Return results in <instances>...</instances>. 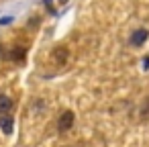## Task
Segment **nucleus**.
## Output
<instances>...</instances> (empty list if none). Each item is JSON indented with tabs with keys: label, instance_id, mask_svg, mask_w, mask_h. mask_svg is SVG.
<instances>
[{
	"label": "nucleus",
	"instance_id": "f03ea898",
	"mask_svg": "<svg viewBox=\"0 0 149 147\" xmlns=\"http://www.w3.org/2000/svg\"><path fill=\"white\" fill-rule=\"evenodd\" d=\"M147 39H149V31H147V29H137V31H133V35H131V45L141 47Z\"/></svg>",
	"mask_w": 149,
	"mask_h": 147
},
{
	"label": "nucleus",
	"instance_id": "f257e3e1",
	"mask_svg": "<svg viewBox=\"0 0 149 147\" xmlns=\"http://www.w3.org/2000/svg\"><path fill=\"white\" fill-rule=\"evenodd\" d=\"M74 121H76V114L72 110H63L59 114V121H57V131L59 133H68L74 127Z\"/></svg>",
	"mask_w": 149,
	"mask_h": 147
},
{
	"label": "nucleus",
	"instance_id": "39448f33",
	"mask_svg": "<svg viewBox=\"0 0 149 147\" xmlns=\"http://www.w3.org/2000/svg\"><path fill=\"white\" fill-rule=\"evenodd\" d=\"M25 55H27L25 47H15V51H13L8 57H10V59H15V61H23V59H25Z\"/></svg>",
	"mask_w": 149,
	"mask_h": 147
},
{
	"label": "nucleus",
	"instance_id": "7ed1b4c3",
	"mask_svg": "<svg viewBox=\"0 0 149 147\" xmlns=\"http://www.w3.org/2000/svg\"><path fill=\"white\" fill-rule=\"evenodd\" d=\"M0 127H2V131H4L6 135H10V133H13V127H15L13 116H10V114H0Z\"/></svg>",
	"mask_w": 149,
	"mask_h": 147
},
{
	"label": "nucleus",
	"instance_id": "0eeeda50",
	"mask_svg": "<svg viewBox=\"0 0 149 147\" xmlns=\"http://www.w3.org/2000/svg\"><path fill=\"white\" fill-rule=\"evenodd\" d=\"M65 2H68V0H59V4H65Z\"/></svg>",
	"mask_w": 149,
	"mask_h": 147
},
{
	"label": "nucleus",
	"instance_id": "20e7f679",
	"mask_svg": "<svg viewBox=\"0 0 149 147\" xmlns=\"http://www.w3.org/2000/svg\"><path fill=\"white\" fill-rule=\"evenodd\" d=\"M10 110H13V100L6 94H2L0 96V114H8Z\"/></svg>",
	"mask_w": 149,
	"mask_h": 147
},
{
	"label": "nucleus",
	"instance_id": "423d86ee",
	"mask_svg": "<svg viewBox=\"0 0 149 147\" xmlns=\"http://www.w3.org/2000/svg\"><path fill=\"white\" fill-rule=\"evenodd\" d=\"M53 59L59 61V63H65V59H68V51H65L63 47H57V49L53 51Z\"/></svg>",
	"mask_w": 149,
	"mask_h": 147
}]
</instances>
